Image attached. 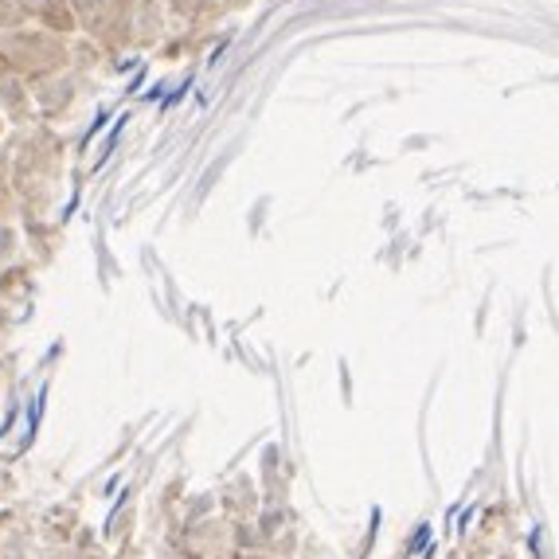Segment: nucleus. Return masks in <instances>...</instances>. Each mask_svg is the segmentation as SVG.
<instances>
[{"instance_id":"2","label":"nucleus","mask_w":559,"mask_h":559,"mask_svg":"<svg viewBox=\"0 0 559 559\" xmlns=\"http://www.w3.org/2000/svg\"><path fill=\"white\" fill-rule=\"evenodd\" d=\"M0 59L16 71L28 86L44 83V79H56L63 71L75 67V47H71V36H59V32L47 28H9L0 32Z\"/></svg>"},{"instance_id":"4","label":"nucleus","mask_w":559,"mask_h":559,"mask_svg":"<svg viewBox=\"0 0 559 559\" xmlns=\"http://www.w3.org/2000/svg\"><path fill=\"white\" fill-rule=\"evenodd\" d=\"M0 118L16 126V130H28V126L39 121L36 103H32V86L4 59H0Z\"/></svg>"},{"instance_id":"6","label":"nucleus","mask_w":559,"mask_h":559,"mask_svg":"<svg viewBox=\"0 0 559 559\" xmlns=\"http://www.w3.org/2000/svg\"><path fill=\"white\" fill-rule=\"evenodd\" d=\"M0 559H36L32 548V528H4L0 532Z\"/></svg>"},{"instance_id":"7","label":"nucleus","mask_w":559,"mask_h":559,"mask_svg":"<svg viewBox=\"0 0 559 559\" xmlns=\"http://www.w3.org/2000/svg\"><path fill=\"white\" fill-rule=\"evenodd\" d=\"M36 559H106V556L91 548H75V544H47V548H36Z\"/></svg>"},{"instance_id":"3","label":"nucleus","mask_w":559,"mask_h":559,"mask_svg":"<svg viewBox=\"0 0 559 559\" xmlns=\"http://www.w3.org/2000/svg\"><path fill=\"white\" fill-rule=\"evenodd\" d=\"M47 28L59 36H75L79 20L71 0H0V32L9 28Z\"/></svg>"},{"instance_id":"1","label":"nucleus","mask_w":559,"mask_h":559,"mask_svg":"<svg viewBox=\"0 0 559 559\" xmlns=\"http://www.w3.org/2000/svg\"><path fill=\"white\" fill-rule=\"evenodd\" d=\"M12 150V192H16V207L24 215V224H44L47 207L59 192V177H63V138H59L47 121H36L28 130H20L9 141Z\"/></svg>"},{"instance_id":"5","label":"nucleus","mask_w":559,"mask_h":559,"mask_svg":"<svg viewBox=\"0 0 559 559\" xmlns=\"http://www.w3.org/2000/svg\"><path fill=\"white\" fill-rule=\"evenodd\" d=\"M12 215H20L16 192H12V150L9 141L0 145V224H12Z\"/></svg>"},{"instance_id":"8","label":"nucleus","mask_w":559,"mask_h":559,"mask_svg":"<svg viewBox=\"0 0 559 559\" xmlns=\"http://www.w3.org/2000/svg\"><path fill=\"white\" fill-rule=\"evenodd\" d=\"M20 254V235L12 224H0V271H9Z\"/></svg>"},{"instance_id":"9","label":"nucleus","mask_w":559,"mask_h":559,"mask_svg":"<svg viewBox=\"0 0 559 559\" xmlns=\"http://www.w3.org/2000/svg\"><path fill=\"white\" fill-rule=\"evenodd\" d=\"M227 559H282V556H266V551H231Z\"/></svg>"}]
</instances>
